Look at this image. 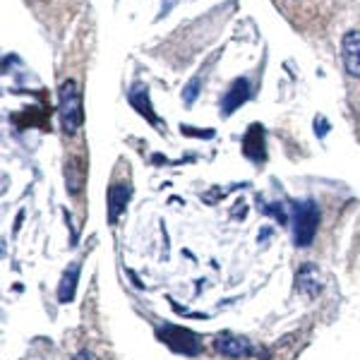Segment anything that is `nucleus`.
<instances>
[{
  "label": "nucleus",
  "mask_w": 360,
  "mask_h": 360,
  "mask_svg": "<svg viewBox=\"0 0 360 360\" xmlns=\"http://www.w3.org/2000/svg\"><path fill=\"white\" fill-rule=\"evenodd\" d=\"M58 113H60V125L65 135H75L84 123V106H82V91L75 79L60 84V103H58Z\"/></svg>",
  "instance_id": "nucleus-2"
},
{
  "label": "nucleus",
  "mask_w": 360,
  "mask_h": 360,
  "mask_svg": "<svg viewBox=\"0 0 360 360\" xmlns=\"http://www.w3.org/2000/svg\"><path fill=\"white\" fill-rule=\"evenodd\" d=\"M77 281H79V262H72L65 269V274H63L60 286H58V300H60V303H70V300L75 298Z\"/></svg>",
  "instance_id": "nucleus-8"
},
{
  "label": "nucleus",
  "mask_w": 360,
  "mask_h": 360,
  "mask_svg": "<svg viewBox=\"0 0 360 360\" xmlns=\"http://www.w3.org/2000/svg\"><path fill=\"white\" fill-rule=\"evenodd\" d=\"M245 98H248V82H245V79H236L233 86H231V89L226 91V96H224V103H221L224 115L233 113L240 103H245Z\"/></svg>",
  "instance_id": "nucleus-9"
},
{
  "label": "nucleus",
  "mask_w": 360,
  "mask_h": 360,
  "mask_svg": "<svg viewBox=\"0 0 360 360\" xmlns=\"http://www.w3.org/2000/svg\"><path fill=\"white\" fill-rule=\"evenodd\" d=\"M295 283H298V291L305 293L307 298H315V295L322 291V278H319V271L315 264H303V269L295 276Z\"/></svg>",
  "instance_id": "nucleus-6"
},
{
  "label": "nucleus",
  "mask_w": 360,
  "mask_h": 360,
  "mask_svg": "<svg viewBox=\"0 0 360 360\" xmlns=\"http://www.w3.org/2000/svg\"><path fill=\"white\" fill-rule=\"evenodd\" d=\"M341 60L351 79H360V29H351L341 39Z\"/></svg>",
  "instance_id": "nucleus-4"
},
{
  "label": "nucleus",
  "mask_w": 360,
  "mask_h": 360,
  "mask_svg": "<svg viewBox=\"0 0 360 360\" xmlns=\"http://www.w3.org/2000/svg\"><path fill=\"white\" fill-rule=\"evenodd\" d=\"M319 209L315 202H298L293 207V243L298 248H310L317 233Z\"/></svg>",
  "instance_id": "nucleus-3"
},
{
  "label": "nucleus",
  "mask_w": 360,
  "mask_h": 360,
  "mask_svg": "<svg viewBox=\"0 0 360 360\" xmlns=\"http://www.w3.org/2000/svg\"><path fill=\"white\" fill-rule=\"evenodd\" d=\"M130 183H113L108 188V221L115 224L118 217L125 212V205L130 202Z\"/></svg>",
  "instance_id": "nucleus-5"
},
{
  "label": "nucleus",
  "mask_w": 360,
  "mask_h": 360,
  "mask_svg": "<svg viewBox=\"0 0 360 360\" xmlns=\"http://www.w3.org/2000/svg\"><path fill=\"white\" fill-rule=\"evenodd\" d=\"M72 360H94V358H91V353H89V351H79Z\"/></svg>",
  "instance_id": "nucleus-11"
},
{
  "label": "nucleus",
  "mask_w": 360,
  "mask_h": 360,
  "mask_svg": "<svg viewBox=\"0 0 360 360\" xmlns=\"http://www.w3.org/2000/svg\"><path fill=\"white\" fill-rule=\"evenodd\" d=\"M274 3L293 27L310 32L312 27L319 29L322 22H327L339 10L341 0H274Z\"/></svg>",
  "instance_id": "nucleus-1"
},
{
  "label": "nucleus",
  "mask_w": 360,
  "mask_h": 360,
  "mask_svg": "<svg viewBox=\"0 0 360 360\" xmlns=\"http://www.w3.org/2000/svg\"><path fill=\"white\" fill-rule=\"evenodd\" d=\"M217 351L221 353L226 358H243L250 353V344L245 339H238V336H231V334H221L217 336Z\"/></svg>",
  "instance_id": "nucleus-7"
},
{
  "label": "nucleus",
  "mask_w": 360,
  "mask_h": 360,
  "mask_svg": "<svg viewBox=\"0 0 360 360\" xmlns=\"http://www.w3.org/2000/svg\"><path fill=\"white\" fill-rule=\"evenodd\" d=\"M197 84H200V79H193V82L188 84V89H185V101L193 103L195 96H197Z\"/></svg>",
  "instance_id": "nucleus-10"
}]
</instances>
